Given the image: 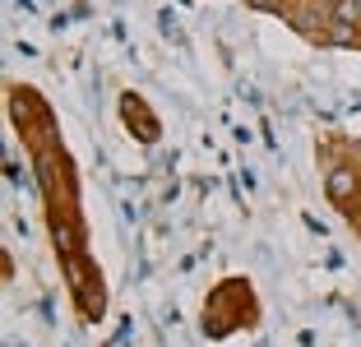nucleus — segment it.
Returning a JSON list of instances; mask_svg holds the SVG:
<instances>
[{
	"instance_id": "obj_2",
	"label": "nucleus",
	"mask_w": 361,
	"mask_h": 347,
	"mask_svg": "<svg viewBox=\"0 0 361 347\" xmlns=\"http://www.w3.org/2000/svg\"><path fill=\"white\" fill-rule=\"evenodd\" d=\"M329 5H334V23H352V28L361 23V0H329Z\"/></svg>"
},
{
	"instance_id": "obj_1",
	"label": "nucleus",
	"mask_w": 361,
	"mask_h": 347,
	"mask_svg": "<svg viewBox=\"0 0 361 347\" xmlns=\"http://www.w3.org/2000/svg\"><path fill=\"white\" fill-rule=\"evenodd\" d=\"M324 190H329L334 204H352V200H357V190H361V176L348 171V167H334L329 176H324Z\"/></svg>"
}]
</instances>
